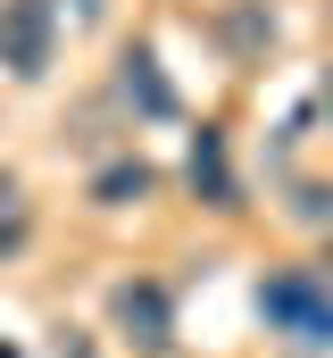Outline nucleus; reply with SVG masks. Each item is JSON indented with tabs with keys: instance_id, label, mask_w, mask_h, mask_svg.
Instances as JSON below:
<instances>
[{
	"instance_id": "nucleus-7",
	"label": "nucleus",
	"mask_w": 333,
	"mask_h": 358,
	"mask_svg": "<svg viewBox=\"0 0 333 358\" xmlns=\"http://www.w3.org/2000/svg\"><path fill=\"white\" fill-rule=\"evenodd\" d=\"M92 192H100V208H125V200H142V192H150V167H108Z\"/></svg>"
},
{
	"instance_id": "nucleus-4",
	"label": "nucleus",
	"mask_w": 333,
	"mask_h": 358,
	"mask_svg": "<svg viewBox=\"0 0 333 358\" xmlns=\"http://www.w3.org/2000/svg\"><path fill=\"white\" fill-rule=\"evenodd\" d=\"M183 176H192V192H200L208 208H242V183H234V159H225V134H217V125H200V134H192Z\"/></svg>"
},
{
	"instance_id": "nucleus-5",
	"label": "nucleus",
	"mask_w": 333,
	"mask_h": 358,
	"mask_svg": "<svg viewBox=\"0 0 333 358\" xmlns=\"http://www.w3.org/2000/svg\"><path fill=\"white\" fill-rule=\"evenodd\" d=\"M117 92H125L142 117H175V84L159 76V50H150V42H134V50L117 59Z\"/></svg>"
},
{
	"instance_id": "nucleus-1",
	"label": "nucleus",
	"mask_w": 333,
	"mask_h": 358,
	"mask_svg": "<svg viewBox=\"0 0 333 358\" xmlns=\"http://www.w3.org/2000/svg\"><path fill=\"white\" fill-rule=\"evenodd\" d=\"M258 325L292 350H333V283L325 267H275L258 283Z\"/></svg>"
},
{
	"instance_id": "nucleus-8",
	"label": "nucleus",
	"mask_w": 333,
	"mask_h": 358,
	"mask_svg": "<svg viewBox=\"0 0 333 358\" xmlns=\"http://www.w3.org/2000/svg\"><path fill=\"white\" fill-rule=\"evenodd\" d=\"M67 8H76V25H100L108 17V0H67Z\"/></svg>"
},
{
	"instance_id": "nucleus-10",
	"label": "nucleus",
	"mask_w": 333,
	"mask_h": 358,
	"mask_svg": "<svg viewBox=\"0 0 333 358\" xmlns=\"http://www.w3.org/2000/svg\"><path fill=\"white\" fill-rule=\"evenodd\" d=\"M0 358H25V350H17V342H0Z\"/></svg>"
},
{
	"instance_id": "nucleus-9",
	"label": "nucleus",
	"mask_w": 333,
	"mask_h": 358,
	"mask_svg": "<svg viewBox=\"0 0 333 358\" xmlns=\"http://www.w3.org/2000/svg\"><path fill=\"white\" fill-rule=\"evenodd\" d=\"M317 108H325V117H333V67H325V84H317Z\"/></svg>"
},
{
	"instance_id": "nucleus-6",
	"label": "nucleus",
	"mask_w": 333,
	"mask_h": 358,
	"mask_svg": "<svg viewBox=\"0 0 333 358\" xmlns=\"http://www.w3.org/2000/svg\"><path fill=\"white\" fill-rule=\"evenodd\" d=\"M25 242H34V200L17 176H0V259H17Z\"/></svg>"
},
{
	"instance_id": "nucleus-11",
	"label": "nucleus",
	"mask_w": 333,
	"mask_h": 358,
	"mask_svg": "<svg viewBox=\"0 0 333 358\" xmlns=\"http://www.w3.org/2000/svg\"><path fill=\"white\" fill-rule=\"evenodd\" d=\"M317 267H325V283H333V250H325V259H317Z\"/></svg>"
},
{
	"instance_id": "nucleus-3",
	"label": "nucleus",
	"mask_w": 333,
	"mask_h": 358,
	"mask_svg": "<svg viewBox=\"0 0 333 358\" xmlns=\"http://www.w3.org/2000/svg\"><path fill=\"white\" fill-rule=\"evenodd\" d=\"M108 317H117V334H125L142 358L175 350V300H166V283H150V275L117 283V292H108Z\"/></svg>"
},
{
	"instance_id": "nucleus-2",
	"label": "nucleus",
	"mask_w": 333,
	"mask_h": 358,
	"mask_svg": "<svg viewBox=\"0 0 333 358\" xmlns=\"http://www.w3.org/2000/svg\"><path fill=\"white\" fill-rule=\"evenodd\" d=\"M59 59V0H0V67L17 84H42Z\"/></svg>"
}]
</instances>
